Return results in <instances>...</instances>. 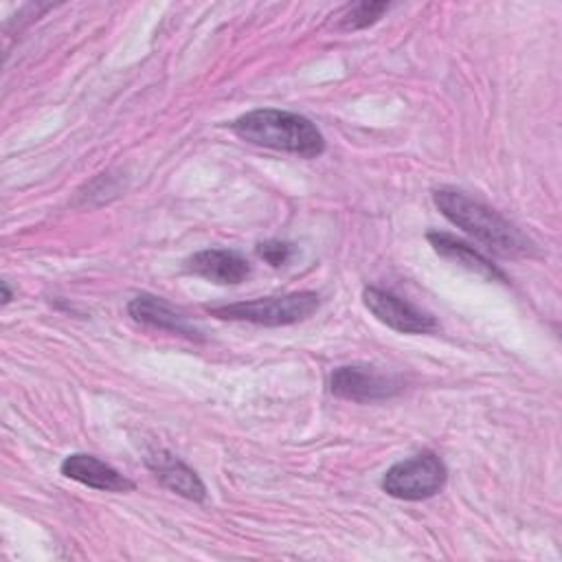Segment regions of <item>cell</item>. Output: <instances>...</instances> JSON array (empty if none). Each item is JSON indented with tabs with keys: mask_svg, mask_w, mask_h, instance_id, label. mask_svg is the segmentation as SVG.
<instances>
[{
	"mask_svg": "<svg viewBox=\"0 0 562 562\" xmlns=\"http://www.w3.org/2000/svg\"><path fill=\"white\" fill-rule=\"evenodd\" d=\"M432 200L446 220H450L457 228L465 231L468 235L485 244L496 255L525 257L531 252V241L512 222H507L494 209L472 200L463 191L441 187L435 189Z\"/></svg>",
	"mask_w": 562,
	"mask_h": 562,
	"instance_id": "6da1fadb",
	"label": "cell"
},
{
	"mask_svg": "<svg viewBox=\"0 0 562 562\" xmlns=\"http://www.w3.org/2000/svg\"><path fill=\"white\" fill-rule=\"evenodd\" d=\"M231 130L246 143L303 158H316L325 151L321 130L310 119L288 110L261 108L246 112L231 123Z\"/></svg>",
	"mask_w": 562,
	"mask_h": 562,
	"instance_id": "7a4b0ae2",
	"label": "cell"
},
{
	"mask_svg": "<svg viewBox=\"0 0 562 562\" xmlns=\"http://www.w3.org/2000/svg\"><path fill=\"white\" fill-rule=\"evenodd\" d=\"M318 310L316 292H292L283 296H266L255 301H239L209 307V312L224 321H241L266 327L294 325L310 318Z\"/></svg>",
	"mask_w": 562,
	"mask_h": 562,
	"instance_id": "3957f363",
	"label": "cell"
},
{
	"mask_svg": "<svg viewBox=\"0 0 562 562\" xmlns=\"http://www.w3.org/2000/svg\"><path fill=\"white\" fill-rule=\"evenodd\" d=\"M448 479L439 457L422 452L391 465L382 476V490L400 501H424L443 490Z\"/></svg>",
	"mask_w": 562,
	"mask_h": 562,
	"instance_id": "277c9868",
	"label": "cell"
},
{
	"mask_svg": "<svg viewBox=\"0 0 562 562\" xmlns=\"http://www.w3.org/2000/svg\"><path fill=\"white\" fill-rule=\"evenodd\" d=\"M329 389L336 397L351 402H380L397 395L404 389V382L397 375L382 373L364 364H345L334 369L329 378Z\"/></svg>",
	"mask_w": 562,
	"mask_h": 562,
	"instance_id": "5b68a950",
	"label": "cell"
},
{
	"mask_svg": "<svg viewBox=\"0 0 562 562\" xmlns=\"http://www.w3.org/2000/svg\"><path fill=\"white\" fill-rule=\"evenodd\" d=\"M362 301L367 310L386 327L402 331V334H426L437 329V321L428 314L404 301L402 296L380 290V288H367L362 292Z\"/></svg>",
	"mask_w": 562,
	"mask_h": 562,
	"instance_id": "8992f818",
	"label": "cell"
},
{
	"mask_svg": "<svg viewBox=\"0 0 562 562\" xmlns=\"http://www.w3.org/2000/svg\"><path fill=\"white\" fill-rule=\"evenodd\" d=\"M184 270L220 285H237L250 274V263L237 250L206 248L184 261Z\"/></svg>",
	"mask_w": 562,
	"mask_h": 562,
	"instance_id": "52a82bcc",
	"label": "cell"
},
{
	"mask_svg": "<svg viewBox=\"0 0 562 562\" xmlns=\"http://www.w3.org/2000/svg\"><path fill=\"white\" fill-rule=\"evenodd\" d=\"M61 474L81 483V485H88V487H94V490H101V492H132L134 490V483L123 476L119 470H114L112 465H108L105 461L92 457V454H68L64 461H61Z\"/></svg>",
	"mask_w": 562,
	"mask_h": 562,
	"instance_id": "ba28073f",
	"label": "cell"
},
{
	"mask_svg": "<svg viewBox=\"0 0 562 562\" xmlns=\"http://www.w3.org/2000/svg\"><path fill=\"white\" fill-rule=\"evenodd\" d=\"M127 312L134 321L149 325L154 329H162V331L178 334L184 338H200V331L187 321V316L160 296L138 294L130 301Z\"/></svg>",
	"mask_w": 562,
	"mask_h": 562,
	"instance_id": "9c48e42d",
	"label": "cell"
},
{
	"mask_svg": "<svg viewBox=\"0 0 562 562\" xmlns=\"http://www.w3.org/2000/svg\"><path fill=\"white\" fill-rule=\"evenodd\" d=\"M145 463L156 474V479L171 492H176L189 501H204V496H206L204 483L176 454L158 448L145 457Z\"/></svg>",
	"mask_w": 562,
	"mask_h": 562,
	"instance_id": "30bf717a",
	"label": "cell"
},
{
	"mask_svg": "<svg viewBox=\"0 0 562 562\" xmlns=\"http://www.w3.org/2000/svg\"><path fill=\"white\" fill-rule=\"evenodd\" d=\"M426 239L430 241V246L435 248L437 255H441L443 259H450L459 266H463L465 270L487 279V281H507L505 272L501 268H496L485 255H481L476 248H472L470 244L448 235V233H428Z\"/></svg>",
	"mask_w": 562,
	"mask_h": 562,
	"instance_id": "8fae6325",
	"label": "cell"
},
{
	"mask_svg": "<svg viewBox=\"0 0 562 562\" xmlns=\"http://www.w3.org/2000/svg\"><path fill=\"white\" fill-rule=\"evenodd\" d=\"M389 11L386 2H356V4H347L340 13V29L345 31H356V29H364L373 22H378L382 18V13Z\"/></svg>",
	"mask_w": 562,
	"mask_h": 562,
	"instance_id": "7c38bea8",
	"label": "cell"
},
{
	"mask_svg": "<svg viewBox=\"0 0 562 562\" xmlns=\"http://www.w3.org/2000/svg\"><path fill=\"white\" fill-rule=\"evenodd\" d=\"M294 252H296V248H294L292 244L279 241V239H268V241L257 244V255H259L266 263H270V266H274V268L285 266V263L294 257Z\"/></svg>",
	"mask_w": 562,
	"mask_h": 562,
	"instance_id": "4fadbf2b",
	"label": "cell"
},
{
	"mask_svg": "<svg viewBox=\"0 0 562 562\" xmlns=\"http://www.w3.org/2000/svg\"><path fill=\"white\" fill-rule=\"evenodd\" d=\"M0 290H2V303H9V301H11V296H13V294H11L9 283H7V281H2V283H0Z\"/></svg>",
	"mask_w": 562,
	"mask_h": 562,
	"instance_id": "5bb4252c",
	"label": "cell"
}]
</instances>
